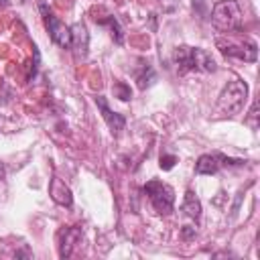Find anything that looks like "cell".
<instances>
[{"mask_svg":"<svg viewBox=\"0 0 260 260\" xmlns=\"http://www.w3.org/2000/svg\"><path fill=\"white\" fill-rule=\"evenodd\" d=\"M173 61L181 71H203L211 73L217 69L213 57L205 49H193V47H177L173 53Z\"/></svg>","mask_w":260,"mask_h":260,"instance_id":"obj_1","label":"cell"},{"mask_svg":"<svg viewBox=\"0 0 260 260\" xmlns=\"http://www.w3.org/2000/svg\"><path fill=\"white\" fill-rule=\"evenodd\" d=\"M211 22L219 32L232 35L242 30V10L236 0H219L213 4Z\"/></svg>","mask_w":260,"mask_h":260,"instance_id":"obj_2","label":"cell"},{"mask_svg":"<svg viewBox=\"0 0 260 260\" xmlns=\"http://www.w3.org/2000/svg\"><path fill=\"white\" fill-rule=\"evenodd\" d=\"M246 95H248V85L240 79H234L230 81L223 91L219 93V100H217V112L221 116H236L242 112L244 108V102H246Z\"/></svg>","mask_w":260,"mask_h":260,"instance_id":"obj_3","label":"cell"},{"mask_svg":"<svg viewBox=\"0 0 260 260\" xmlns=\"http://www.w3.org/2000/svg\"><path fill=\"white\" fill-rule=\"evenodd\" d=\"M144 193L148 195L152 207L156 209V213H171L173 205H175V191L171 185L162 183V181H148L144 185Z\"/></svg>","mask_w":260,"mask_h":260,"instance_id":"obj_4","label":"cell"},{"mask_svg":"<svg viewBox=\"0 0 260 260\" xmlns=\"http://www.w3.org/2000/svg\"><path fill=\"white\" fill-rule=\"evenodd\" d=\"M217 47H219V51H221L225 57H236V59L250 61V63H254L256 57H258L256 43H254V41H248V39H246L244 43H234V41L223 43L221 39H217Z\"/></svg>","mask_w":260,"mask_h":260,"instance_id":"obj_5","label":"cell"},{"mask_svg":"<svg viewBox=\"0 0 260 260\" xmlns=\"http://www.w3.org/2000/svg\"><path fill=\"white\" fill-rule=\"evenodd\" d=\"M39 8H41L43 18H45V24H47V28H49V32H51V39H53L59 47L69 49V45H71V28L65 26L57 16H53V14L47 10L45 4H41Z\"/></svg>","mask_w":260,"mask_h":260,"instance_id":"obj_6","label":"cell"},{"mask_svg":"<svg viewBox=\"0 0 260 260\" xmlns=\"http://www.w3.org/2000/svg\"><path fill=\"white\" fill-rule=\"evenodd\" d=\"M223 165H240V160H234V158H228L223 154H201L197 158V165H195V171L199 175H213L217 173Z\"/></svg>","mask_w":260,"mask_h":260,"instance_id":"obj_7","label":"cell"},{"mask_svg":"<svg viewBox=\"0 0 260 260\" xmlns=\"http://www.w3.org/2000/svg\"><path fill=\"white\" fill-rule=\"evenodd\" d=\"M69 28H71V45H69V49H73V53H75L77 59H83V57L87 55V47H89L87 28H85V24H81V22H75V24L69 26Z\"/></svg>","mask_w":260,"mask_h":260,"instance_id":"obj_8","label":"cell"},{"mask_svg":"<svg viewBox=\"0 0 260 260\" xmlns=\"http://www.w3.org/2000/svg\"><path fill=\"white\" fill-rule=\"evenodd\" d=\"M95 104H98V108H100V112H102V118L106 120L108 128H110L112 132H116V134H118V132L124 128V124H126L124 116H122V114H116V112H112L104 95H98V98H95Z\"/></svg>","mask_w":260,"mask_h":260,"instance_id":"obj_9","label":"cell"},{"mask_svg":"<svg viewBox=\"0 0 260 260\" xmlns=\"http://www.w3.org/2000/svg\"><path fill=\"white\" fill-rule=\"evenodd\" d=\"M49 193H51V199L63 207H71L73 203V195H71V189L59 179V177H53L51 179V185H49Z\"/></svg>","mask_w":260,"mask_h":260,"instance_id":"obj_10","label":"cell"},{"mask_svg":"<svg viewBox=\"0 0 260 260\" xmlns=\"http://www.w3.org/2000/svg\"><path fill=\"white\" fill-rule=\"evenodd\" d=\"M79 238H81V230L79 228H67L63 232V240H61V246H59V256L61 258L71 256V248L75 246V242Z\"/></svg>","mask_w":260,"mask_h":260,"instance_id":"obj_11","label":"cell"},{"mask_svg":"<svg viewBox=\"0 0 260 260\" xmlns=\"http://www.w3.org/2000/svg\"><path fill=\"white\" fill-rule=\"evenodd\" d=\"M181 211H183L187 217L195 219V221L201 217V203H199V199L195 197V193H193V191H187V193H185V199H183Z\"/></svg>","mask_w":260,"mask_h":260,"instance_id":"obj_12","label":"cell"},{"mask_svg":"<svg viewBox=\"0 0 260 260\" xmlns=\"http://www.w3.org/2000/svg\"><path fill=\"white\" fill-rule=\"evenodd\" d=\"M140 67H142V73H136V79H138V87L144 89V87H148L152 83L154 71H152V67L148 63H140Z\"/></svg>","mask_w":260,"mask_h":260,"instance_id":"obj_13","label":"cell"},{"mask_svg":"<svg viewBox=\"0 0 260 260\" xmlns=\"http://www.w3.org/2000/svg\"><path fill=\"white\" fill-rule=\"evenodd\" d=\"M114 93H116L122 102H128V100H130V87H128L124 81H118V83L114 85Z\"/></svg>","mask_w":260,"mask_h":260,"instance_id":"obj_14","label":"cell"},{"mask_svg":"<svg viewBox=\"0 0 260 260\" xmlns=\"http://www.w3.org/2000/svg\"><path fill=\"white\" fill-rule=\"evenodd\" d=\"M102 24H110L112 35H116V43H122V30H120V26H118V22H116L114 16H108L106 20H102Z\"/></svg>","mask_w":260,"mask_h":260,"instance_id":"obj_15","label":"cell"},{"mask_svg":"<svg viewBox=\"0 0 260 260\" xmlns=\"http://www.w3.org/2000/svg\"><path fill=\"white\" fill-rule=\"evenodd\" d=\"M175 162H177V156H173V154H162L160 156V169L162 171H171L175 167Z\"/></svg>","mask_w":260,"mask_h":260,"instance_id":"obj_16","label":"cell"},{"mask_svg":"<svg viewBox=\"0 0 260 260\" xmlns=\"http://www.w3.org/2000/svg\"><path fill=\"white\" fill-rule=\"evenodd\" d=\"M181 236H183V240H189L191 236H195V228L185 225V228H183V232H181Z\"/></svg>","mask_w":260,"mask_h":260,"instance_id":"obj_17","label":"cell"},{"mask_svg":"<svg viewBox=\"0 0 260 260\" xmlns=\"http://www.w3.org/2000/svg\"><path fill=\"white\" fill-rule=\"evenodd\" d=\"M193 8H195L199 14H203V12H205V0H193Z\"/></svg>","mask_w":260,"mask_h":260,"instance_id":"obj_18","label":"cell"},{"mask_svg":"<svg viewBox=\"0 0 260 260\" xmlns=\"http://www.w3.org/2000/svg\"><path fill=\"white\" fill-rule=\"evenodd\" d=\"M158 2H162L165 4V10H169V12L177 6V0H158Z\"/></svg>","mask_w":260,"mask_h":260,"instance_id":"obj_19","label":"cell"},{"mask_svg":"<svg viewBox=\"0 0 260 260\" xmlns=\"http://www.w3.org/2000/svg\"><path fill=\"white\" fill-rule=\"evenodd\" d=\"M6 4H8V2H6V0H0V8H4V6H6Z\"/></svg>","mask_w":260,"mask_h":260,"instance_id":"obj_20","label":"cell"},{"mask_svg":"<svg viewBox=\"0 0 260 260\" xmlns=\"http://www.w3.org/2000/svg\"><path fill=\"white\" fill-rule=\"evenodd\" d=\"M2 177H4V167L0 165V179H2Z\"/></svg>","mask_w":260,"mask_h":260,"instance_id":"obj_21","label":"cell"},{"mask_svg":"<svg viewBox=\"0 0 260 260\" xmlns=\"http://www.w3.org/2000/svg\"><path fill=\"white\" fill-rule=\"evenodd\" d=\"M18 2H24V0H18Z\"/></svg>","mask_w":260,"mask_h":260,"instance_id":"obj_22","label":"cell"}]
</instances>
